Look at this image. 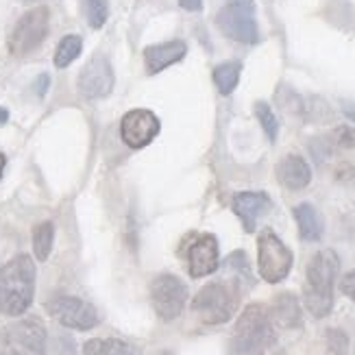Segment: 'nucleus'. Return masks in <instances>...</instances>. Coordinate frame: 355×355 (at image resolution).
I'll list each match as a JSON object with an SVG mask.
<instances>
[{
    "instance_id": "nucleus-1",
    "label": "nucleus",
    "mask_w": 355,
    "mask_h": 355,
    "mask_svg": "<svg viewBox=\"0 0 355 355\" xmlns=\"http://www.w3.org/2000/svg\"><path fill=\"white\" fill-rule=\"evenodd\" d=\"M338 270H340V259H338L336 251L331 249L318 251L305 268L303 301L307 312L314 318H325L331 314Z\"/></svg>"
},
{
    "instance_id": "nucleus-2",
    "label": "nucleus",
    "mask_w": 355,
    "mask_h": 355,
    "mask_svg": "<svg viewBox=\"0 0 355 355\" xmlns=\"http://www.w3.org/2000/svg\"><path fill=\"white\" fill-rule=\"evenodd\" d=\"M35 297V261L26 253L11 257L0 268V314L22 316Z\"/></svg>"
},
{
    "instance_id": "nucleus-3",
    "label": "nucleus",
    "mask_w": 355,
    "mask_h": 355,
    "mask_svg": "<svg viewBox=\"0 0 355 355\" xmlns=\"http://www.w3.org/2000/svg\"><path fill=\"white\" fill-rule=\"evenodd\" d=\"M275 343V325L261 303H251L240 314L229 340L231 355H264Z\"/></svg>"
},
{
    "instance_id": "nucleus-4",
    "label": "nucleus",
    "mask_w": 355,
    "mask_h": 355,
    "mask_svg": "<svg viewBox=\"0 0 355 355\" xmlns=\"http://www.w3.org/2000/svg\"><path fill=\"white\" fill-rule=\"evenodd\" d=\"M240 305L238 282H211L192 299V312L205 325H223L231 320Z\"/></svg>"
},
{
    "instance_id": "nucleus-5",
    "label": "nucleus",
    "mask_w": 355,
    "mask_h": 355,
    "mask_svg": "<svg viewBox=\"0 0 355 355\" xmlns=\"http://www.w3.org/2000/svg\"><path fill=\"white\" fill-rule=\"evenodd\" d=\"M216 26L220 33L238 44L253 46L259 42L257 26V7L255 0H229V3L216 13Z\"/></svg>"
},
{
    "instance_id": "nucleus-6",
    "label": "nucleus",
    "mask_w": 355,
    "mask_h": 355,
    "mask_svg": "<svg viewBox=\"0 0 355 355\" xmlns=\"http://www.w3.org/2000/svg\"><path fill=\"white\" fill-rule=\"evenodd\" d=\"M295 255L272 229H264L257 238V270L266 284H279L292 270Z\"/></svg>"
},
{
    "instance_id": "nucleus-7",
    "label": "nucleus",
    "mask_w": 355,
    "mask_h": 355,
    "mask_svg": "<svg viewBox=\"0 0 355 355\" xmlns=\"http://www.w3.org/2000/svg\"><path fill=\"white\" fill-rule=\"evenodd\" d=\"M51 26V11L46 7H33L26 13H22V18L15 22L9 35V53L13 57H26L33 51H37L42 42L49 35Z\"/></svg>"
},
{
    "instance_id": "nucleus-8",
    "label": "nucleus",
    "mask_w": 355,
    "mask_h": 355,
    "mask_svg": "<svg viewBox=\"0 0 355 355\" xmlns=\"http://www.w3.org/2000/svg\"><path fill=\"white\" fill-rule=\"evenodd\" d=\"M185 301H188V288L175 275H159L150 284V303L153 310L162 320H175L181 316Z\"/></svg>"
},
{
    "instance_id": "nucleus-9",
    "label": "nucleus",
    "mask_w": 355,
    "mask_h": 355,
    "mask_svg": "<svg viewBox=\"0 0 355 355\" xmlns=\"http://www.w3.org/2000/svg\"><path fill=\"white\" fill-rule=\"evenodd\" d=\"M46 310H49V314L59 322V325H64L68 329L87 331L98 325L96 307L79 297H68V295L55 297L46 303Z\"/></svg>"
},
{
    "instance_id": "nucleus-10",
    "label": "nucleus",
    "mask_w": 355,
    "mask_h": 355,
    "mask_svg": "<svg viewBox=\"0 0 355 355\" xmlns=\"http://www.w3.org/2000/svg\"><path fill=\"white\" fill-rule=\"evenodd\" d=\"M116 85V74L105 55H94L79 74V92L87 101L110 96Z\"/></svg>"
},
{
    "instance_id": "nucleus-11",
    "label": "nucleus",
    "mask_w": 355,
    "mask_h": 355,
    "mask_svg": "<svg viewBox=\"0 0 355 355\" xmlns=\"http://www.w3.org/2000/svg\"><path fill=\"white\" fill-rule=\"evenodd\" d=\"M9 355H46V329L37 318H24L5 329Z\"/></svg>"
},
{
    "instance_id": "nucleus-12",
    "label": "nucleus",
    "mask_w": 355,
    "mask_h": 355,
    "mask_svg": "<svg viewBox=\"0 0 355 355\" xmlns=\"http://www.w3.org/2000/svg\"><path fill=\"white\" fill-rule=\"evenodd\" d=\"M159 120L148 110H131L122 116L120 122V137L129 148L137 150L148 146L159 133Z\"/></svg>"
},
{
    "instance_id": "nucleus-13",
    "label": "nucleus",
    "mask_w": 355,
    "mask_h": 355,
    "mask_svg": "<svg viewBox=\"0 0 355 355\" xmlns=\"http://www.w3.org/2000/svg\"><path fill=\"white\" fill-rule=\"evenodd\" d=\"M185 259H188V272L194 279L207 277L218 270L220 266V251H218V240L211 234H200L194 236L185 249Z\"/></svg>"
},
{
    "instance_id": "nucleus-14",
    "label": "nucleus",
    "mask_w": 355,
    "mask_h": 355,
    "mask_svg": "<svg viewBox=\"0 0 355 355\" xmlns=\"http://www.w3.org/2000/svg\"><path fill=\"white\" fill-rule=\"evenodd\" d=\"M231 207L242 220L246 234H253L261 216L270 211L272 200L266 192H238L231 200Z\"/></svg>"
},
{
    "instance_id": "nucleus-15",
    "label": "nucleus",
    "mask_w": 355,
    "mask_h": 355,
    "mask_svg": "<svg viewBox=\"0 0 355 355\" xmlns=\"http://www.w3.org/2000/svg\"><path fill=\"white\" fill-rule=\"evenodd\" d=\"M188 55V46L181 40L164 42V44H153L144 49V64L148 74H159L162 70L171 68Z\"/></svg>"
},
{
    "instance_id": "nucleus-16",
    "label": "nucleus",
    "mask_w": 355,
    "mask_h": 355,
    "mask_svg": "<svg viewBox=\"0 0 355 355\" xmlns=\"http://www.w3.org/2000/svg\"><path fill=\"white\" fill-rule=\"evenodd\" d=\"M277 179L286 190H305L312 181V168L301 155H286L277 164Z\"/></svg>"
},
{
    "instance_id": "nucleus-17",
    "label": "nucleus",
    "mask_w": 355,
    "mask_h": 355,
    "mask_svg": "<svg viewBox=\"0 0 355 355\" xmlns=\"http://www.w3.org/2000/svg\"><path fill=\"white\" fill-rule=\"evenodd\" d=\"M270 320L272 325L284 327V329H295L301 325V305L299 299L290 292H284V295H277L272 305H270Z\"/></svg>"
},
{
    "instance_id": "nucleus-18",
    "label": "nucleus",
    "mask_w": 355,
    "mask_h": 355,
    "mask_svg": "<svg viewBox=\"0 0 355 355\" xmlns=\"http://www.w3.org/2000/svg\"><path fill=\"white\" fill-rule=\"evenodd\" d=\"M295 220L299 227V236L305 242H318L325 234V220L318 214V209L310 203H301L295 207Z\"/></svg>"
},
{
    "instance_id": "nucleus-19",
    "label": "nucleus",
    "mask_w": 355,
    "mask_h": 355,
    "mask_svg": "<svg viewBox=\"0 0 355 355\" xmlns=\"http://www.w3.org/2000/svg\"><path fill=\"white\" fill-rule=\"evenodd\" d=\"M240 74H242V64L240 61H225V64L214 68V83L218 87L223 96H229L240 83Z\"/></svg>"
},
{
    "instance_id": "nucleus-20",
    "label": "nucleus",
    "mask_w": 355,
    "mask_h": 355,
    "mask_svg": "<svg viewBox=\"0 0 355 355\" xmlns=\"http://www.w3.org/2000/svg\"><path fill=\"white\" fill-rule=\"evenodd\" d=\"M83 355H137V349L116 338H110V340L92 338L83 345Z\"/></svg>"
},
{
    "instance_id": "nucleus-21",
    "label": "nucleus",
    "mask_w": 355,
    "mask_h": 355,
    "mask_svg": "<svg viewBox=\"0 0 355 355\" xmlns=\"http://www.w3.org/2000/svg\"><path fill=\"white\" fill-rule=\"evenodd\" d=\"M53 242H55V225L51 220L40 223L33 229V253L40 261H46L51 257Z\"/></svg>"
},
{
    "instance_id": "nucleus-22",
    "label": "nucleus",
    "mask_w": 355,
    "mask_h": 355,
    "mask_svg": "<svg viewBox=\"0 0 355 355\" xmlns=\"http://www.w3.org/2000/svg\"><path fill=\"white\" fill-rule=\"evenodd\" d=\"M83 51V40L79 35H66L57 44L55 51V66L57 68H68L72 61L81 55Z\"/></svg>"
},
{
    "instance_id": "nucleus-23",
    "label": "nucleus",
    "mask_w": 355,
    "mask_h": 355,
    "mask_svg": "<svg viewBox=\"0 0 355 355\" xmlns=\"http://www.w3.org/2000/svg\"><path fill=\"white\" fill-rule=\"evenodd\" d=\"M253 112H255V118H257V122L261 125V129H264L266 137H268L270 142H275L277 140V133H279V120H277L272 107L268 103H264V101H257L253 105Z\"/></svg>"
},
{
    "instance_id": "nucleus-24",
    "label": "nucleus",
    "mask_w": 355,
    "mask_h": 355,
    "mask_svg": "<svg viewBox=\"0 0 355 355\" xmlns=\"http://www.w3.org/2000/svg\"><path fill=\"white\" fill-rule=\"evenodd\" d=\"M83 11L92 28H103L110 18V3L107 0H83Z\"/></svg>"
},
{
    "instance_id": "nucleus-25",
    "label": "nucleus",
    "mask_w": 355,
    "mask_h": 355,
    "mask_svg": "<svg viewBox=\"0 0 355 355\" xmlns=\"http://www.w3.org/2000/svg\"><path fill=\"white\" fill-rule=\"evenodd\" d=\"M327 343H329V349L336 355H345L347 349H349V338L340 329H329L327 331Z\"/></svg>"
},
{
    "instance_id": "nucleus-26",
    "label": "nucleus",
    "mask_w": 355,
    "mask_h": 355,
    "mask_svg": "<svg viewBox=\"0 0 355 355\" xmlns=\"http://www.w3.org/2000/svg\"><path fill=\"white\" fill-rule=\"evenodd\" d=\"M334 140L343 148H355V129L353 127H338L334 131Z\"/></svg>"
},
{
    "instance_id": "nucleus-27",
    "label": "nucleus",
    "mask_w": 355,
    "mask_h": 355,
    "mask_svg": "<svg viewBox=\"0 0 355 355\" xmlns=\"http://www.w3.org/2000/svg\"><path fill=\"white\" fill-rule=\"evenodd\" d=\"M340 290H343V295L349 297L351 301H355V268L349 270L343 279H340Z\"/></svg>"
},
{
    "instance_id": "nucleus-28",
    "label": "nucleus",
    "mask_w": 355,
    "mask_h": 355,
    "mask_svg": "<svg viewBox=\"0 0 355 355\" xmlns=\"http://www.w3.org/2000/svg\"><path fill=\"white\" fill-rule=\"evenodd\" d=\"M179 5H181V9H185V11L196 13V11L203 9V0H179Z\"/></svg>"
},
{
    "instance_id": "nucleus-29",
    "label": "nucleus",
    "mask_w": 355,
    "mask_h": 355,
    "mask_svg": "<svg viewBox=\"0 0 355 355\" xmlns=\"http://www.w3.org/2000/svg\"><path fill=\"white\" fill-rule=\"evenodd\" d=\"M51 85V76L49 74H42L40 79H37V85H35V92H37V96H46V89H49Z\"/></svg>"
},
{
    "instance_id": "nucleus-30",
    "label": "nucleus",
    "mask_w": 355,
    "mask_h": 355,
    "mask_svg": "<svg viewBox=\"0 0 355 355\" xmlns=\"http://www.w3.org/2000/svg\"><path fill=\"white\" fill-rule=\"evenodd\" d=\"M0 355H9L7 338H5V329H0Z\"/></svg>"
},
{
    "instance_id": "nucleus-31",
    "label": "nucleus",
    "mask_w": 355,
    "mask_h": 355,
    "mask_svg": "<svg viewBox=\"0 0 355 355\" xmlns=\"http://www.w3.org/2000/svg\"><path fill=\"white\" fill-rule=\"evenodd\" d=\"M5 164H7V159L3 155V150H0V179H3V173H5Z\"/></svg>"
},
{
    "instance_id": "nucleus-32",
    "label": "nucleus",
    "mask_w": 355,
    "mask_h": 355,
    "mask_svg": "<svg viewBox=\"0 0 355 355\" xmlns=\"http://www.w3.org/2000/svg\"><path fill=\"white\" fill-rule=\"evenodd\" d=\"M7 118H9V112H7V110H3V107H0V125H5Z\"/></svg>"
},
{
    "instance_id": "nucleus-33",
    "label": "nucleus",
    "mask_w": 355,
    "mask_h": 355,
    "mask_svg": "<svg viewBox=\"0 0 355 355\" xmlns=\"http://www.w3.org/2000/svg\"><path fill=\"white\" fill-rule=\"evenodd\" d=\"M28 3H31V0H28Z\"/></svg>"
}]
</instances>
